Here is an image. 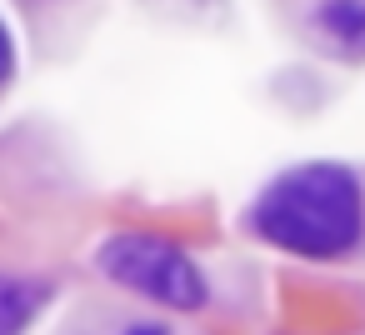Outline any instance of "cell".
<instances>
[{
  "instance_id": "3",
  "label": "cell",
  "mask_w": 365,
  "mask_h": 335,
  "mask_svg": "<svg viewBox=\"0 0 365 335\" xmlns=\"http://www.w3.org/2000/svg\"><path fill=\"white\" fill-rule=\"evenodd\" d=\"M41 300H46V285L0 270V335H21L41 315Z\"/></svg>"
},
{
  "instance_id": "6",
  "label": "cell",
  "mask_w": 365,
  "mask_h": 335,
  "mask_svg": "<svg viewBox=\"0 0 365 335\" xmlns=\"http://www.w3.org/2000/svg\"><path fill=\"white\" fill-rule=\"evenodd\" d=\"M125 335H165L160 325H135V330H125Z\"/></svg>"
},
{
  "instance_id": "4",
  "label": "cell",
  "mask_w": 365,
  "mask_h": 335,
  "mask_svg": "<svg viewBox=\"0 0 365 335\" xmlns=\"http://www.w3.org/2000/svg\"><path fill=\"white\" fill-rule=\"evenodd\" d=\"M320 26L340 51L365 56V0H320Z\"/></svg>"
},
{
  "instance_id": "5",
  "label": "cell",
  "mask_w": 365,
  "mask_h": 335,
  "mask_svg": "<svg viewBox=\"0 0 365 335\" xmlns=\"http://www.w3.org/2000/svg\"><path fill=\"white\" fill-rule=\"evenodd\" d=\"M11 66H16V46H11V31L0 26V81L11 76Z\"/></svg>"
},
{
  "instance_id": "1",
  "label": "cell",
  "mask_w": 365,
  "mask_h": 335,
  "mask_svg": "<svg viewBox=\"0 0 365 335\" xmlns=\"http://www.w3.org/2000/svg\"><path fill=\"white\" fill-rule=\"evenodd\" d=\"M360 220H365L360 180L345 165H330V160L295 165L250 210L255 235H265L280 250L315 255V260L345 255L360 235Z\"/></svg>"
},
{
  "instance_id": "2",
  "label": "cell",
  "mask_w": 365,
  "mask_h": 335,
  "mask_svg": "<svg viewBox=\"0 0 365 335\" xmlns=\"http://www.w3.org/2000/svg\"><path fill=\"white\" fill-rule=\"evenodd\" d=\"M101 270L110 280L160 300V305H175V310H195L205 300V280H200L195 260L180 245L160 240V235H115V240H106Z\"/></svg>"
}]
</instances>
